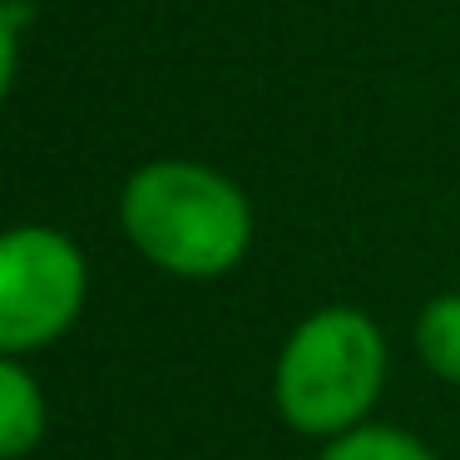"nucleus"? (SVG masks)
Returning a JSON list of instances; mask_svg holds the SVG:
<instances>
[{
    "mask_svg": "<svg viewBox=\"0 0 460 460\" xmlns=\"http://www.w3.org/2000/svg\"><path fill=\"white\" fill-rule=\"evenodd\" d=\"M15 5H21V0H15Z\"/></svg>",
    "mask_w": 460,
    "mask_h": 460,
    "instance_id": "nucleus-8",
    "label": "nucleus"
},
{
    "mask_svg": "<svg viewBox=\"0 0 460 460\" xmlns=\"http://www.w3.org/2000/svg\"><path fill=\"white\" fill-rule=\"evenodd\" d=\"M416 351L440 381L460 386V292L430 297L416 322Z\"/></svg>",
    "mask_w": 460,
    "mask_h": 460,
    "instance_id": "nucleus-5",
    "label": "nucleus"
},
{
    "mask_svg": "<svg viewBox=\"0 0 460 460\" xmlns=\"http://www.w3.org/2000/svg\"><path fill=\"white\" fill-rule=\"evenodd\" d=\"M317 460H436L426 440L406 436L396 426H357L347 436L327 440Z\"/></svg>",
    "mask_w": 460,
    "mask_h": 460,
    "instance_id": "nucleus-6",
    "label": "nucleus"
},
{
    "mask_svg": "<svg viewBox=\"0 0 460 460\" xmlns=\"http://www.w3.org/2000/svg\"><path fill=\"white\" fill-rule=\"evenodd\" d=\"M90 292V268L75 238L45 223L0 233V357L50 347L75 327Z\"/></svg>",
    "mask_w": 460,
    "mask_h": 460,
    "instance_id": "nucleus-3",
    "label": "nucleus"
},
{
    "mask_svg": "<svg viewBox=\"0 0 460 460\" xmlns=\"http://www.w3.org/2000/svg\"><path fill=\"white\" fill-rule=\"evenodd\" d=\"M386 381V337L357 307H322L282 341L272 367V396L302 436H347L367 426Z\"/></svg>",
    "mask_w": 460,
    "mask_h": 460,
    "instance_id": "nucleus-2",
    "label": "nucleus"
},
{
    "mask_svg": "<svg viewBox=\"0 0 460 460\" xmlns=\"http://www.w3.org/2000/svg\"><path fill=\"white\" fill-rule=\"evenodd\" d=\"M45 436V391L21 357H0V460H21Z\"/></svg>",
    "mask_w": 460,
    "mask_h": 460,
    "instance_id": "nucleus-4",
    "label": "nucleus"
},
{
    "mask_svg": "<svg viewBox=\"0 0 460 460\" xmlns=\"http://www.w3.org/2000/svg\"><path fill=\"white\" fill-rule=\"evenodd\" d=\"M15 70H21V5L0 0V104L15 84Z\"/></svg>",
    "mask_w": 460,
    "mask_h": 460,
    "instance_id": "nucleus-7",
    "label": "nucleus"
},
{
    "mask_svg": "<svg viewBox=\"0 0 460 460\" xmlns=\"http://www.w3.org/2000/svg\"><path fill=\"white\" fill-rule=\"evenodd\" d=\"M124 238L173 278H223L252 243V208L233 179L193 159H154L119 193Z\"/></svg>",
    "mask_w": 460,
    "mask_h": 460,
    "instance_id": "nucleus-1",
    "label": "nucleus"
}]
</instances>
